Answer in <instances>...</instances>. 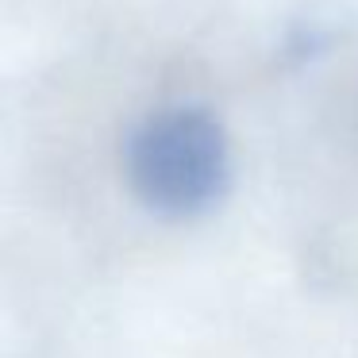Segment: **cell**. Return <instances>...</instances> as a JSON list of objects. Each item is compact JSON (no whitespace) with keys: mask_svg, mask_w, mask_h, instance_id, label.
<instances>
[{"mask_svg":"<svg viewBox=\"0 0 358 358\" xmlns=\"http://www.w3.org/2000/svg\"><path fill=\"white\" fill-rule=\"evenodd\" d=\"M227 139L204 108L150 112L127 139V181L158 216H201L227 189Z\"/></svg>","mask_w":358,"mask_h":358,"instance_id":"obj_1","label":"cell"}]
</instances>
